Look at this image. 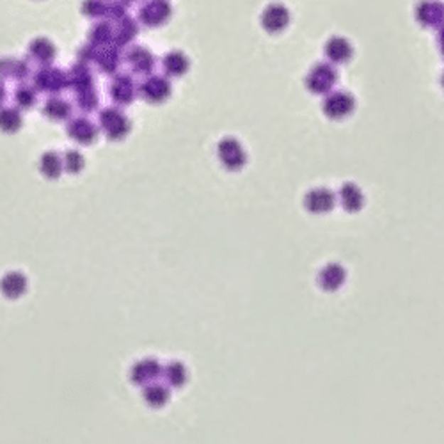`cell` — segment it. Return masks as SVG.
I'll use <instances>...</instances> for the list:
<instances>
[{
    "label": "cell",
    "instance_id": "cell-1",
    "mask_svg": "<svg viewBox=\"0 0 444 444\" xmlns=\"http://www.w3.org/2000/svg\"><path fill=\"white\" fill-rule=\"evenodd\" d=\"M99 128L110 141H121L130 131V121L121 110L105 109L99 114Z\"/></svg>",
    "mask_w": 444,
    "mask_h": 444
},
{
    "label": "cell",
    "instance_id": "cell-2",
    "mask_svg": "<svg viewBox=\"0 0 444 444\" xmlns=\"http://www.w3.org/2000/svg\"><path fill=\"white\" fill-rule=\"evenodd\" d=\"M337 80V73L330 64L320 63L309 71L305 77V87L315 94H323V92L330 91Z\"/></svg>",
    "mask_w": 444,
    "mask_h": 444
},
{
    "label": "cell",
    "instance_id": "cell-3",
    "mask_svg": "<svg viewBox=\"0 0 444 444\" xmlns=\"http://www.w3.org/2000/svg\"><path fill=\"white\" fill-rule=\"evenodd\" d=\"M354 107H355V99L345 91L332 92V94L327 96L322 103L323 114H325L327 117H330V119H341V117H347L348 114L354 110Z\"/></svg>",
    "mask_w": 444,
    "mask_h": 444
},
{
    "label": "cell",
    "instance_id": "cell-4",
    "mask_svg": "<svg viewBox=\"0 0 444 444\" xmlns=\"http://www.w3.org/2000/svg\"><path fill=\"white\" fill-rule=\"evenodd\" d=\"M141 21L148 27H158L163 25L173 14V7L167 0H148L141 7Z\"/></svg>",
    "mask_w": 444,
    "mask_h": 444
},
{
    "label": "cell",
    "instance_id": "cell-5",
    "mask_svg": "<svg viewBox=\"0 0 444 444\" xmlns=\"http://www.w3.org/2000/svg\"><path fill=\"white\" fill-rule=\"evenodd\" d=\"M139 92H141L142 98L149 103H160L163 99L169 98L170 94V84L163 77H148L139 87Z\"/></svg>",
    "mask_w": 444,
    "mask_h": 444
},
{
    "label": "cell",
    "instance_id": "cell-6",
    "mask_svg": "<svg viewBox=\"0 0 444 444\" xmlns=\"http://www.w3.org/2000/svg\"><path fill=\"white\" fill-rule=\"evenodd\" d=\"M288 23H290V13H288L286 7L281 6V4H270V6L263 11L261 25L266 32L276 34V32L284 31V28L288 27Z\"/></svg>",
    "mask_w": 444,
    "mask_h": 444
},
{
    "label": "cell",
    "instance_id": "cell-7",
    "mask_svg": "<svg viewBox=\"0 0 444 444\" xmlns=\"http://www.w3.org/2000/svg\"><path fill=\"white\" fill-rule=\"evenodd\" d=\"M416 18L425 27H439L444 21V4L437 0H423L416 7Z\"/></svg>",
    "mask_w": 444,
    "mask_h": 444
},
{
    "label": "cell",
    "instance_id": "cell-8",
    "mask_svg": "<svg viewBox=\"0 0 444 444\" xmlns=\"http://www.w3.org/2000/svg\"><path fill=\"white\" fill-rule=\"evenodd\" d=\"M27 288H28L27 277L21 272H18V270L7 272L6 276L0 279V291H2L4 297L9 298V300H16V298L23 297Z\"/></svg>",
    "mask_w": 444,
    "mask_h": 444
},
{
    "label": "cell",
    "instance_id": "cell-9",
    "mask_svg": "<svg viewBox=\"0 0 444 444\" xmlns=\"http://www.w3.org/2000/svg\"><path fill=\"white\" fill-rule=\"evenodd\" d=\"M98 128L85 117H77L67 124V135L80 144H92L98 137Z\"/></svg>",
    "mask_w": 444,
    "mask_h": 444
},
{
    "label": "cell",
    "instance_id": "cell-10",
    "mask_svg": "<svg viewBox=\"0 0 444 444\" xmlns=\"http://www.w3.org/2000/svg\"><path fill=\"white\" fill-rule=\"evenodd\" d=\"M34 82L41 91L57 92L67 84V75H64L60 70H55V67H45V70L38 71Z\"/></svg>",
    "mask_w": 444,
    "mask_h": 444
},
{
    "label": "cell",
    "instance_id": "cell-11",
    "mask_svg": "<svg viewBox=\"0 0 444 444\" xmlns=\"http://www.w3.org/2000/svg\"><path fill=\"white\" fill-rule=\"evenodd\" d=\"M160 369L162 368H160L158 362L153 361V359H144L131 368V380L137 386H148L160 375Z\"/></svg>",
    "mask_w": 444,
    "mask_h": 444
},
{
    "label": "cell",
    "instance_id": "cell-12",
    "mask_svg": "<svg viewBox=\"0 0 444 444\" xmlns=\"http://www.w3.org/2000/svg\"><path fill=\"white\" fill-rule=\"evenodd\" d=\"M110 96L114 98V102L121 103V105L131 103L135 96L134 80L128 75H117L112 82V87H110Z\"/></svg>",
    "mask_w": 444,
    "mask_h": 444
},
{
    "label": "cell",
    "instance_id": "cell-13",
    "mask_svg": "<svg viewBox=\"0 0 444 444\" xmlns=\"http://www.w3.org/2000/svg\"><path fill=\"white\" fill-rule=\"evenodd\" d=\"M325 55L329 57L330 63H347L352 57V45L348 43V39L334 36L325 43Z\"/></svg>",
    "mask_w": 444,
    "mask_h": 444
},
{
    "label": "cell",
    "instance_id": "cell-14",
    "mask_svg": "<svg viewBox=\"0 0 444 444\" xmlns=\"http://www.w3.org/2000/svg\"><path fill=\"white\" fill-rule=\"evenodd\" d=\"M219 156L224 162V166L227 167H240L245 160L244 149L240 148V144L234 139H224L220 142Z\"/></svg>",
    "mask_w": 444,
    "mask_h": 444
},
{
    "label": "cell",
    "instance_id": "cell-15",
    "mask_svg": "<svg viewBox=\"0 0 444 444\" xmlns=\"http://www.w3.org/2000/svg\"><path fill=\"white\" fill-rule=\"evenodd\" d=\"M64 163L63 156L55 151H46L43 153L41 158H39V173L43 174L48 180H57V178L63 174Z\"/></svg>",
    "mask_w": 444,
    "mask_h": 444
},
{
    "label": "cell",
    "instance_id": "cell-16",
    "mask_svg": "<svg viewBox=\"0 0 444 444\" xmlns=\"http://www.w3.org/2000/svg\"><path fill=\"white\" fill-rule=\"evenodd\" d=\"M126 60L137 73H149L153 70V66H155V59L149 53V50L142 48V46H134L126 53Z\"/></svg>",
    "mask_w": 444,
    "mask_h": 444
},
{
    "label": "cell",
    "instance_id": "cell-17",
    "mask_svg": "<svg viewBox=\"0 0 444 444\" xmlns=\"http://www.w3.org/2000/svg\"><path fill=\"white\" fill-rule=\"evenodd\" d=\"M163 70L169 77H181L188 70V57L181 52H169L163 57Z\"/></svg>",
    "mask_w": 444,
    "mask_h": 444
},
{
    "label": "cell",
    "instance_id": "cell-18",
    "mask_svg": "<svg viewBox=\"0 0 444 444\" xmlns=\"http://www.w3.org/2000/svg\"><path fill=\"white\" fill-rule=\"evenodd\" d=\"M28 53L34 57L39 63H52L53 55H55V46L50 39L46 38H36L34 41L28 45Z\"/></svg>",
    "mask_w": 444,
    "mask_h": 444
},
{
    "label": "cell",
    "instance_id": "cell-19",
    "mask_svg": "<svg viewBox=\"0 0 444 444\" xmlns=\"http://www.w3.org/2000/svg\"><path fill=\"white\" fill-rule=\"evenodd\" d=\"M43 112L46 117L53 121H63L66 117H70L71 114V105L67 102H64L63 98H50L48 102L43 107Z\"/></svg>",
    "mask_w": 444,
    "mask_h": 444
},
{
    "label": "cell",
    "instance_id": "cell-20",
    "mask_svg": "<svg viewBox=\"0 0 444 444\" xmlns=\"http://www.w3.org/2000/svg\"><path fill=\"white\" fill-rule=\"evenodd\" d=\"M21 114L16 109H2L0 110V131L4 134H14L21 128Z\"/></svg>",
    "mask_w": 444,
    "mask_h": 444
},
{
    "label": "cell",
    "instance_id": "cell-21",
    "mask_svg": "<svg viewBox=\"0 0 444 444\" xmlns=\"http://www.w3.org/2000/svg\"><path fill=\"white\" fill-rule=\"evenodd\" d=\"M67 84L73 85L78 91H89L92 85V77L85 66H75L71 73L67 75Z\"/></svg>",
    "mask_w": 444,
    "mask_h": 444
},
{
    "label": "cell",
    "instance_id": "cell-22",
    "mask_svg": "<svg viewBox=\"0 0 444 444\" xmlns=\"http://www.w3.org/2000/svg\"><path fill=\"white\" fill-rule=\"evenodd\" d=\"M135 34H137V23L131 18H124V20H121L119 27L114 28V39L117 41V45L131 41Z\"/></svg>",
    "mask_w": 444,
    "mask_h": 444
},
{
    "label": "cell",
    "instance_id": "cell-23",
    "mask_svg": "<svg viewBox=\"0 0 444 444\" xmlns=\"http://www.w3.org/2000/svg\"><path fill=\"white\" fill-rule=\"evenodd\" d=\"M167 389L166 387H162L160 384H148L144 389V400L148 401L151 407H160V405H163L167 401Z\"/></svg>",
    "mask_w": 444,
    "mask_h": 444
},
{
    "label": "cell",
    "instance_id": "cell-24",
    "mask_svg": "<svg viewBox=\"0 0 444 444\" xmlns=\"http://www.w3.org/2000/svg\"><path fill=\"white\" fill-rule=\"evenodd\" d=\"M63 163H64V170H66V173L78 174L82 169H84L85 160L80 151H77V149H70V151L64 153Z\"/></svg>",
    "mask_w": 444,
    "mask_h": 444
},
{
    "label": "cell",
    "instance_id": "cell-25",
    "mask_svg": "<svg viewBox=\"0 0 444 444\" xmlns=\"http://www.w3.org/2000/svg\"><path fill=\"white\" fill-rule=\"evenodd\" d=\"M98 64L105 73H112L119 64V57L114 48H105L98 53Z\"/></svg>",
    "mask_w": 444,
    "mask_h": 444
},
{
    "label": "cell",
    "instance_id": "cell-26",
    "mask_svg": "<svg viewBox=\"0 0 444 444\" xmlns=\"http://www.w3.org/2000/svg\"><path fill=\"white\" fill-rule=\"evenodd\" d=\"M114 39V28H110V25L102 23V25H94L91 32V41L96 43V45H107L109 41Z\"/></svg>",
    "mask_w": 444,
    "mask_h": 444
},
{
    "label": "cell",
    "instance_id": "cell-27",
    "mask_svg": "<svg viewBox=\"0 0 444 444\" xmlns=\"http://www.w3.org/2000/svg\"><path fill=\"white\" fill-rule=\"evenodd\" d=\"M34 102H36L34 89L28 87V85H21V87H18V91H16L18 107H21V109H28V107L34 105Z\"/></svg>",
    "mask_w": 444,
    "mask_h": 444
},
{
    "label": "cell",
    "instance_id": "cell-28",
    "mask_svg": "<svg viewBox=\"0 0 444 444\" xmlns=\"http://www.w3.org/2000/svg\"><path fill=\"white\" fill-rule=\"evenodd\" d=\"M107 7H109V4H105L103 0H85L84 14H87V16H103V14H107Z\"/></svg>",
    "mask_w": 444,
    "mask_h": 444
},
{
    "label": "cell",
    "instance_id": "cell-29",
    "mask_svg": "<svg viewBox=\"0 0 444 444\" xmlns=\"http://www.w3.org/2000/svg\"><path fill=\"white\" fill-rule=\"evenodd\" d=\"M166 375H167V380H169L173 386H180L185 379V369L181 368L180 364H170L169 368H167Z\"/></svg>",
    "mask_w": 444,
    "mask_h": 444
},
{
    "label": "cell",
    "instance_id": "cell-30",
    "mask_svg": "<svg viewBox=\"0 0 444 444\" xmlns=\"http://www.w3.org/2000/svg\"><path fill=\"white\" fill-rule=\"evenodd\" d=\"M96 103L98 102H96V96L91 89L78 92V105H80L82 110H92L96 107Z\"/></svg>",
    "mask_w": 444,
    "mask_h": 444
},
{
    "label": "cell",
    "instance_id": "cell-31",
    "mask_svg": "<svg viewBox=\"0 0 444 444\" xmlns=\"http://www.w3.org/2000/svg\"><path fill=\"white\" fill-rule=\"evenodd\" d=\"M439 43H440V52L444 53V28L440 31V36H439Z\"/></svg>",
    "mask_w": 444,
    "mask_h": 444
},
{
    "label": "cell",
    "instance_id": "cell-32",
    "mask_svg": "<svg viewBox=\"0 0 444 444\" xmlns=\"http://www.w3.org/2000/svg\"><path fill=\"white\" fill-rule=\"evenodd\" d=\"M4 98H6V91H4L2 84H0V103H2V102H4Z\"/></svg>",
    "mask_w": 444,
    "mask_h": 444
},
{
    "label": "cell",
    "instance_id": "cell-33",
    "mask_svg": "<svg viewBox=\"0 0 444 444\" xmlns=\"http://www.w3.org/2000/svg\"><path fill=\"white\" fill-rule=\"evenodd\" d=\"M443 87H444V75H443Z\"/></svg>",
    "mask_w": 444,
    "mask_h": 444
},
{
    "label": "cell",
    "instance_id": "cell-34",
    "mask_svg": "<svg viewBox=\"0 0 444 444\" xmlns=\"http://www.w3.org/2000/svg\"><path fill=\"white\" fill-rule=\"evenodd\" d=\"M126 2H134V0H126Z\"/></svg>",
    "mask_w": 444,
    "mask_h": 444
}]
</instances>
